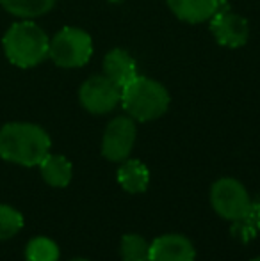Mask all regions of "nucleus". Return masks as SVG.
I'll return each mask as SVG.
<instances>
[{
    "instance_id": "obj_1",
    "label": "nucleus",
    "mask_w": 260,
    "mask_h": 261,
    "mask_svg": "<svg viewBox=\"0 0 260 261\" xmlns=\"http://www.w3.org/2000/svg\"><path fill=\"white\" fill-rule=\"evenodd\" d=\"M50 135L34 123H7L0 128V158L23 167L39 165L50 153Z\"/></svg>"
},
{
    "instance_id": "obj_2",
    "label": "nucleus",
    "mask_w": 260,
    "mask_h": 261,
    "mask_svg": "<svg viewBox=\"0 0 260 261\" xmlns=\"http://www.w3.org/2000/svg\"><path fill=\"white\" fill-rule=\"evenodd\" d=\"M4 54L18 68H34L49 57L50 39L32 20L13 23L2 39Z\"/></svg>"
},
{
    "instance_id": "obj_3",
    "label": "nucleus",
    "mask_w": 260,
    "mask_h": 261,
    "mask_svg": "<svg viewBox=\"0 0 260 261\" xmlns=\"http://www.w3.org/2000/svg\"><path fill=\"white\" fill-rule=\"evenodd\" d=\"M170 93L160 82L148 76H135L122 87V107L134 121H153L170 109Z\"/></svg>"
},
{
    "instance_id": "obj_4",
    "label": "nucleus",
    "mask_w": 260,
    "mask_h": 261,
    "mask_svg": "<svg viewBox=\"0 0 260 261\" xmlns=\"http://www.w3.org/2000/svg\"><path fill=\"white\" fill-rule=\"evenodd\" d=\"M93 55V39L86 31L77 27H64L50 39L49 57L59 68H82Z\"/></svg>"
},
{
    "instance_id": "obj_5",
    "label": "nucleus",
    "mask_w": 260,
    "mask_h": 261,
    "mask_svg": "<svg viewBox=\"0 0 260 261\" xmlns=\"http://www.w3.org/2000/svg\"><path fill=\"white\" fill-rule=\"evenodd\" d=\"M210 204L218 215L233 222L248 212L251 199L241 181L233 178H219L210 189Z\"/></svg>"
},
{
    "instance_id": "obj_6",
    "label": "nucleus",
    "mask_w": 260,
    "mask_h": 261,
    "mask_svg": "<svg viewBox=\"0 0 260 261\" xmlns=\"http://www.w3.org/2000/svg\"><path fill=\"white\" fill-rule=\"evenodd\" d=\"M79 101L89 114H109L122 101V87L105 75L89 76L79 89Z\"/></svg>"
},
{
    "instance_id": "obj_7",
    "label": "nucleus",
    "mask_w": 260,
    "mask_h": 261,
    "mask_svg": "<svg viewBox=\"0 0 260 261\" xmlns=\"http://www.w3.org/2000/svg\"><path fill=\"white\" fill-rule=\"evenodd\" d=\"M137 137L135 121L130 116H118L107 124L102 137V155L111 162H123L130 156Z\"/></svg>"
},
{
    "instance_id": "obj_8",
    "label": "nucleus",
    "mask_w": 260,
    "mask_h": 261,
    "mask_svg": "<svg viewBox=\"0 0 260 261\" xmlns=\"http://www.w3.org/2000/svg\"><path fill=\"white\" fill-rule=\"evenodd\" d=\"M210 32L214 39L226 48H241L250 38V25L241 14L230 9L216 13L210 18Z\"/></svg>"
},
{
    "instance_id": "obj_9",
    "label": "nucleus",
    "mask_w": 260,
    "mask_h": 261,
    "mask_svg": "<svg viewBox=\"0 0 260 261\" xmlns=\"http://www.w3.org/2000/svg\"><path fill=\"white\" fill-rule=\"evenodd\" d=\"M195 245L184 234H162L150 244V261H195Z\"/></svg>"
},
{
    "instance_id": "obj_10",
    "label": "nucleus",
    "mask_w": 260,
    "mask_h": 261,
    "mask_svg": "<svg viewBox=\"0 0 260 261\" xmlns=\"http://www.w3.org/2000/svg\"><path fill=\"white\" fill-rule=\"evenodd\" d=\"M102 68H104V75L118 87L127 86L130 80L137 76V64H135L134 57L122 48H114L105 55Z\"/></svg>"
},
{
    "instance_id": "obj_11",
    "label": "nucleus",
    "mask_w": 260,
    "mask_h": 261,
    "mask_svg": "<svg viewBox=\"0 0 260 261\" xmlns=\"http://www.w3.org/2000/svg\"><path fill=\"white\" fill-rule=\"evenodd\" d=\"M168 7L185 23H203L218 11V0H166Z\"/></svg>"
},
{
    "instance_id": "obj_12",
    "label": "nucleus",
    "mask_w": 260,
    "mask_h": 261,
    "mask_svg": "<svg viewBox=\"0 0 260 261\" xmlns=\"http://www.w3.org/2000/svg\"><path fill=\"white\" fill-rule=\"evenodd\" d=\"M118 183L129 194H141L148 189L150 171L141 160L127 158L118 169Z\"/></svg>"
},
{
    "instance_id": "obj_13",
    "label": "nucleus",
    "mask_w": 260,
    "mask_h": 261,
    "mask_svg": "<svg viewBox=\"0 0 260 261\" xmlns=\"http://www.w3.org/2000/svg\"><path fill=\"white\" fill-rule=\"evenodd\" d=\"M39 172H41V178L45 179V183H49L50 187L63 189V187H68L69 181H72L73 167L72 162L66 156L49 153L39 164Z\"/></svg>"
},
{
    "instance_id": "obj_14",
    "label": "nucleus",
    "mask_w": 260,
    "mask_h": 261,
    "mask_svg": "<svg viewBox=\"0 0 260 261\" xmlns=\"http://www.w3.org/2000/svg\"><path fill=\"white\" fill-rule=\"evenodd\" d=\"M57 0H0V6L13 16L34 20L54 9Z\"/></svg>"
},
{
    "instance_id": "obj_15",
    "label": "nucleus",
    "mask_w": 260,
    "mask_h": 261,
    "mask_svg": "<svg viewBox=\"0 0 260 261\" xmlns=\"http://www.w3.org/2000/svg\"><path fill=\"white\" fill-rule=\"evenodd\" d=\"M260 231V201H251L248 212L241 219L233 220L230 233L243 244L251 242Z\"/></svg>"
},
{
    "instance_id": "obj_16",
    "label": "nucleus",
    "mask_w": 260,
    "mask_h": 261,
    "mask_svg": "<svg viewBox=\"0 0 260 261\" xmlns=\"http://www.w3.org/2000/svg\"><path fill=\"white\" fill-rule=\"evenodd\" d=\"M27 261H57L59 259V247L54 240L46 237H34L29 240L25 247Z\"/></svg>"
},
{
    "instance_id": "obj_17",
    "label": "nucleus",
    "mask_w": 260,
    "mask_h": 261,
    "mask_svg": "<svg viewBox=\"0 0 260 261\" xmlns=\"http://www.w3.org/2000/svg\"><path fill=\"white\" fill-rule=\"evenodd\" d=\"M123 261H150V244L141 234H125L120 245Z\"/></svg>"
},
{
    "instance_id": "obj_18",
    "label": "nucleus",
    "mask_w": 260,
    "mask_h": 261,
    "mask_svg": "<svg viewBox=\"0 0 260 261\" xmlns=\"http://www.w3.org/2000/svg\"><path fill=\"white\" fill-rule=\"evenodd\" d=\"M23 227V215L9 204H0V242L9 240Z\"/></svg>"
},
{
    "instance_id": "obj_19",
    "label": "nucleus",
    "mask_w": 260,
    "mask_h": 261,
    "mask_svg": "<svg viewBox=\"0 0 260 261\" xmlns=\"http://www.w3.org/2000/svg\"><path fill=\"white\" fill-rule=\"evenodd\" d=\"M72 261H89V259H86V258H75V259H72Z\"/></svg>"
},
{
    "instance_id": "obj_20",
    "label": "nucleus",
    "mask_w": 260,
    "mask_h": 261,
    "mask_svg": "<svg viewBox=\"0 0 260 261\" xmlns=\"http://www.w3.org/2000/svg\"><path fill=\"white\" fill-rule=\"evenodd\" d=\"M112 4H122V0H111Z\"/></svg>"
},
{
    "instance_id": "obj_21",
    "label": "nucleus",
    "mask_w": 260,
    "mask_h": 261,
    "mask_svg": "<svg viewBox=\"0 0 260 261\" xmlns=\"http://www.w3.org/2000/svg\"><path fill=\"white\" fill-rule=\"evenodd\" d=\"M251 261H260V256H258V258H255V259H251Z\"/></svg>"
}]
</instances>
